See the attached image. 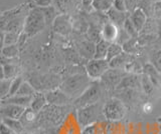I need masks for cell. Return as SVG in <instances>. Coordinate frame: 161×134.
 <instances>
[{"mask_svg":"<svg viewBox=\"0 0 161 134\" xmlns=\"http://www.w3.org/2000/svg\"><path fill=\"white\" fill-rule=\"evenodd\" d=\"M91 80L87 73H75L62 81L59 88L70 98L77 99L91 85Z\"/></svg>","mask_w":161,"mask_h":134,"instance_id":"6da1fadb","label":"cell"},{"mask_svg":"<svg viewBox=\"0 0 161 134\" xmlns=\"http://www.w3.org/2000/svg\"><path fill=\"white\" fill-rule=\"evenodd\" d=\"M47 24V19H45L42 8L34 7L27 12L24 22L23 33L27 37L34 36L40 31H42Z\"/></svg>","mask_w":161,"mask_h":134,"instance_id":"7a4b0ae2","label":"cell"},{"mask_svg":"<svg viewBox=\"0 0 161 134\" xmlns=\"http://www.w3.org/2000/svg\"><path fill=\"white\" fill-rule=\"evenodd\" d=\"M103 108L104 105H102L100 102L80 108L78 110V121L80 125L88 127L96 121L100 120V118H105Z\"/></svg>","mask_w":161,"mask_h":134,"instance_id":"3957f363","label":"cell"},{"mask_svg":"<svg viewBox=\"0 0 161 134\" xmlns=\"http://www.w3.org/2000/svg\"><path fill=\"white\" fill-rule=\"evenodd\" d=\"M102 97V87L98 82H92L91 85L82 93V95L75 99L74 104L75 107L83 108L86 106L92 105L100 102V99Z\"/></svg>","mask_w":161,"mask_h":134,"instance_id":"277c9868","label":"cell"},{"mask_svg":"<svg viewBox=\"0 0 161 134\" xmlns=\"http://www.w3.org/2000/svg\"><path fill=\"white\" fill-rule=\"evenodd\" d=\"M104 116L108 120H121L126 114V108L123 102L117 98H112L104 104Z\"/></svg>","mask_w":161,"mask_h":134,"instance_id":"5b68a950","label":"cell"},{"mask_svg":"<svg viewBox=\"0 0 161 134\" xmlns=\"http://www.w3.org/2000/svg\"><path fill=\"white\" fill-rule=\"evenodd\" d=\"M110 69V63L107 59H91L86 66V73L92 80H97L103 77Z\"/></svg>","mask_w":161,"mask_h":134,"instance_id":"8992f818","label":"cell"},{"mask_svg":"<svg viewBox=\"0 0 161 134\" xmlns=\"http://www.w3.org/2000/svg\"><path fill=\"white\" fill-rule=\"evenodd\" d=\"M127 75L123 69H116V68H110L106 72L103 77L100 79L101 83L104 86L108 88H117L118 85L123 80V78Z\"/></svg>","mask_w":161,"mask_h":134,"instance_id":"52a82bcc","label":"cell"},{"mask_svg":"<svg viewBox=\"0 0 161 134\" xmlns=\"http://www.w3.org/2000/svg\"><path fill=\"white\" fill-rule=\"evenodd\" d=\"M45 97H47L48 105H53V106H64L69 104L70 99H72L60 88L47 91L45 93Z\"/></svg>","mask_w":161,"mask_h":134,"instance_id":"ba28073f","label":"cell"},{"mask_svg":"<svg viewBox=\"0 0 161 134\" xmlns=\"http://www.w3.org/2000/svg\"><path fill=\"white\" fill-rule=\"evenodd\" d=\"M73 29V24L65 14L58 15L53 21V30L62 35H68Z\"/></svg>","mask_w":161,"mask_h":134,"instance_id":"9c48e42d","label":"cell"},{"mask_svg":"<svg viewBox=\"0 0 161 134\" xmlns=\"http://www.w3.org/2000/svg\"><path fill=\"white\" fill-rule=\"evenodd\" d=\"M24 107L14 105V104L1 103V115L4 118L11 119H20L25 111Z\"/></svg>","mask_w":161,"mask_h":134,"instance_id":"30bf717a","label":"cell"},{"mask_svg":"<svg viewBox=\"0 0 161 134\" xmlns=\"http://www.w3.org/2000/svg\"><path fill=\"white\" fill-rule=\"evenodd\" d=\"M119 27L116 26L114 23L111 21L106 22L103 25L102 30H101V38L110 43L116 42L119 35Z\"/></svg>","mask_w":161,"mask_h":134,"instance_id":"8fae6325","label":"cell"},{"mask_svg":"<svg viewBox=\"0 0 161 134\" xmlns=\"http://www.w3.org/2000/svg\"><path fill=\"white\" fill-rule=\"evenodd\" d=\"M127 13L128 12L120 11V10H117L116 8L112 7L107 12V15H108V18L110 19V21L114 23L116 26H118L119 28H123L124 23L129 18Z\"/></svg>","mask_w":161,"mask_h":134,"instance_id":"7c38bea8","label":"cell"},{"mask_svg":"<svg viewBox=\"0 0 161 134\" xmlns=\"http://www.w3.org/2000/svg\"><path fill=\"white\" fill-rule=\"evenodd\" d=\"M129 18L131 22L133 23V25L135 26V28L138 30V32L143 30L144 26L146 25V23H147V15H146V13L140 8L136 9L133 13H131L129 15Z\"/></svg>","mask_w":161,"mask_h":134,"instance_id":"4fadbf2b","label":"cell"},{"mask_svg":"<svg viewBox=\"0 0 161 134\" xmlns=\"http://www.w3.org/2000/svg\"><path fill=\"white\" fill-rule=\"evenodd\" d=\"M32 100V96H22V95H14V96H10L6 99L2 100V103H8V104H14V105H18L24 108H28L30 107V104H31Z\"/></svg>","mask_w":161,"mask_h":134,"instance_id":"5bb4252c","label":"cell"},{"mask_svg":"<svg viewBox=\"0 0 161 134\" xmlns=\"http://www.w3.org/2000/svg\"><path fill=\"white\" fill-rule=\"evenodd\" d=\"M47 97H45V94L36 91V93L32 96L30 108L33 109L34 111L39 112L43 110L44 107L47 106Z\"/></svg>","mask_w":161,"mask_h":134,"instance_id":"9a60e30c","label":"cell"},{"mask_svg":"<svg viewBox=\"0 0 161 134\" xmlns=\"http://www.w3.org/2000/svg\"><path fill=\"white\" fill-rule=\"evenodd\" d=\"M130 54L123 52L122 54H120L119 56L115 57L112 59L110 63V68H116V69H124L127 67V65L130 63Z\"/></svg>","mask_w":161,"mask_h":134,"instance_id":"2e32d148","label":"cell"},{"mask_svg":"<svg viewBox=\"0 0 161 134\" xmlns=\"http://www.w3.org/2000/svg\"><path fill=\"white\" fill-rule=\"evenodd\" d=\"M111 43L104 40V39H100V40L96 43V49H95V59H106L107 58V54L109 47Z\"/></svg>","mask_w":161,"mask_h":134,"instance_id":"e0dca14e","label":"cell"},{"mask_svg":"<svg viewBox=\"0 0 161 134\" xmlns=\"http://www.w3.org/2000/svg\"><path fill=\"white\" fill-rule=\"evenodd\" d=\"M139 85H140V81H139L137 75H134V74H127L118 85L117 89H131V88L138 87Z\"/></svg>","mask_w":161,"mask_h":134,"instance_id":"ac0fdd59","label":"cell"},{"mask_svg":"<svg viewBox=\"0 0 161 134\" xmlns=\"http://www.w3.org/2000/svg\"><path fill=\"white\" fill-rule=\"evenodd\" d=\"M20 35H21V33L2 31L1 32V48L4 46L17 44V42L19 41Z\"/></svg>","mask_w":161,"mask_h":134,"instance_id":"d6986e66","label":"cell"},{"mask_svg":"<svg viewBox=\"0 0 161 134\" xmlns=\"http://www.w3.org/2000/svg\"><path fill=\"white\" fill-rule=\"evenodd\" d=\"M16 74H17V68L14 64H12L11 62L8 63L2 62L1 79H10V80H12L15 77H17Z\"/></svg>","mask_w":161,"mask_h":134,"instance_id":"ffe728a7","label":"cell"},{"mask_svg":"<svg viewBox=\"0 0 161 134\" xmlns=\"http://www.w3.org/2000/svg\"><path fill=\"white\" fill-rule=\"evenodd\" d=\"M95 49H96V44H94L91 41H85L80 44V55H83L85 57L93 59L95 56Z\"/></svg>","mask_w":161,"mask_h":134,"instance_id":"44dd1931","label":"cell"},{"mask_svg":"<svg viewBox=\"0 0 161 134\" xmlns=\"http://www.w3.org/2000/svg\"><path fill=\"white\" fill-rule=\"evenodd\" d=\"M2 123L5 124L8 128H10L17 134H21L23 132V125L19 119H11L2 117Z\"/></svg>","mask_w":161,"mask_h":134,"instance_id":"7402d4cb","label":"cell"},{"mask_svg":"<svg viewBox=\"0 0 161 134\" xmlns=\"http://www.w3.org/2000/svg\"><path fill=\"white\" fill-rule=\"evenodd\" d=\"M114 2L115 0H94L93 8L99 11L108 12L114 6Z\"/></svg>","mask_w":161,"mask_h":134,"instance_id":"603a6c76","label":"cell"},{"mask_svg":"<svg viewBox=\"0 0 161 134\" xmlns=\"http://www.w3.org/2000/svg\"><path fill=\"white\" fill-rule=\"evenodd\" d=\"M123 52H124L123 46L120 45V44H118V43H116V42H113V43H111V45L109 47L107 58L106 59H107L108 61H111L112 59L119 56L120 54H122Z\"/></svg>","mask_w":161,"mask_h":134,"instance_id":"cb8c5ba5","label":"cell"},{"mask_svg":"<svg viewBox=\"0 0 161 134\" xmlns=\"http://www.w3.org/2000/svg\"><path fill=\"white\" fill-rule=\"evenodd\" d=\"M2 58L7 59H13L18 55V45L14 44V45L4 46L1 48Z\"/></svg>","mask_w":161,"mask_h":134,"instance_id":"d4e9b609","label":"cell"},{"mask_svg":"<svg viewBox=\"0 0 161 134\" xmlns=\"http://www.w3.org/2000/svg\"><path fill=\"white\" fill-rule=\"evenodd\" d=\"M36 93V89H35L32 84H30L27 81H23V83L20 86L19 90L17 92V95H22V96H33Z\"/></svg>","mask_w":161,"mask_h":134,"instance_id":"484cf974","label":"cell"},{"mask_svg":"<svg viewBox=\"0 0 161 134\" xmlns=\"http://www.w3.org/2000/svg\"><path fill=\"white\" fill-rule=\"evenodd\" d=\"M22 83H23V79H22L21 76H17V77H15L14 79H12L11 86H10V91H9V94H8V97L16 95ZM5 99H6V98H5Z\"/></svg>","mask_w":161,"mask_h":134,"instance_id":"4316f807","label":"cell"},{"mask_svg":"<svg viewBox=\"0 0 161 134\" xmlns=\"http://www.w3.org/2000/svg\"><path fill=\"white\" fill-rule=\"evenodd\" d=\"M11 81L10 79H1L0 82V94H1V99L4 100L5 98L8 97V94L10 91V86H11Z\"/></svg>","mask_w":161,"mask_h":134,"instance_id":"83f0119b","label":"cell"},{"mask_svg":"<svg viewBox=\"0 0 161 134\" xmlns=\"http://www.w3.org/2000/svg\"><path fill=\"white\" fill-rule=\"evenodd\" d=\"M75 2H77V0H57V1H55L58 8L64 13H67L74 6H75Z\"/></svg>","mask_w":161,"mask_h":134,"instance_id":"f1b7e54d","label":"cell"},{"mask_svg":"<svg viewBox=\"0 0 161 134\" xmlns=\"http://www.w3.org/2000/svg\"><path fill=\"white\" fill-rule=\"evenodd\" d=\"M137 38H130L127 42H125L123 44V49L124 52L128 53V54H135L137 51Z\"/></svg>","mask_w":161,"mask_h":134,"instance_id":"f546056e","label":"cell"},{"mask_svg":"<svg viewBox=\"0 0 161 134\" xmlns=\"http://www.w3.org/2000/svg\"><path fill=\"white\" fill-rule=\"evenodd\" d=\"M123 29L128 33V35L131 37V38H137L138 39V30L135 28V26L133 25V23L131 22L130 18H128L126 22L124 23V26H123Z\"/></svg>","mask_w":161,"mask_h":134,"instance_id":"4dcf8cb0","label":"cell"},{"mask_svg":"<svg viewBox=\"0 0 161 134\" xmlns=\"http://www.w3.org/2000/svg\"><path fill=\"white\" fill-rule=\"evenodd\" d=\"M37 113L38 112L34 111L33 109L28 107V108L25 109V111H24V113H23V115H22L21 118H23L24 121H26V122H32V121L35 120V118H36Z\"/></svg>","mask_w":161,"mask_h":134,"instance_id":"1f68e13d","label":"cell"},{"mask_svg":"<svg viewBox=\"0 0 161 134\" xmlns=\"http://www.w3.org/2000/svg\"><path fill=\"white\" fill-rule=\"evenodd\" d=\"M144 71L148 74V76L150 77L151 81L154 82V83H157V81H158V74H157V71H156L155 68H153L151 65H147L144 68Z\"/></svg>","mask_w":161,"mask_h":134,"instance_id":"d6a6232c","label":"cell"},{"mask_svg":"<svg viewBox=\"0 0 161 134\" xmlns=\"http://www.w3.org/2000/svg\"><path fill=\"white\" fill-rule=\"evenodd\" d=\"M125 5L127 12L131 14L138 9V0H125Z\"/></svg>","mask_w":161,"mask_h":134,"instance_id":"836d02e7","label":"cell"},{"mask_svg":"<svg viewBox=\"0 0 161 134\" xmlns=\"http://www.w3.org/2000/svg\"><path fill=\"white\" fill-rule=\"evenodd\" d=\"M57 0H33V3L36 5V7L45 8L52 6Z\"/></svg>","mask_w":161,"mask_h":134,"instance_id":"e575fe53","label":"cell"},{"mask_svg":"<svg viewBox=\"0 0 161 134\" xmlns=\"http://www.w3.org/2000/svg\"><path fill=\"white\" fill-rule=\"evenodd\" d=\"M113 7L117 9V10L127 12V10H126V5H125V0H115Z\"/></svg>","mask_w":161,"mask_h":134,"instance_id":"d590c367","label":"cell"},{"mask_svg":"<svg viewBox=\"0 0 161 134\" xmlns=\"http://www.w3.org/2000/svg\"><path fill=\"white\" fill-rule=\"evenodd\" d=\"M153 14H155V15L158 17H161V0L154 3Z\"/></svg>","mask_w":161,"mask_h":134,"instance_id":"8d00e7d4","label":"cell"},{"mask_svg":"<svg viewBox=\"0 0 161 134\" xmlns=\"http://www.w3.org/2000/svg\"><path fill=\"white\" fill-rule=\"evenodd\" d=\"M1 134H17V133L11 130L10 128H8L5 124L1 123Z\"/></svg>","mask_w":161,"mask_h":134,"instance_id":"74e56055","label":"cell"},{"mask_svg":"<svg viewBox=\"0 0 161 134\" xmlns=\"http://www.w3.org/2000/svg\"><path fill=\"white\" fill-rule=\"evenodd\" d=\"M83 3V6L85 8H88L89 6H92L93 7V2H94V0H80Z\"/></svg>","mask_w":161,"mask_h":134,"instance_id":"f35d334b","label":"cell"},{"mask_svg":"<svg viewBox=\"0 0 161 134\" xmlns=\"http://www.w3.org/2000/svg\"><path fill=\"white\" fill-rule=\"evenodd\" d=\"M143 109H144V112L150 113L151 111H152V105H151L150 103H147V104H145V105H144Z\"/></svg>","mask_w":161,"mask_h":134,"instance_id":"ab89813d","label":"cell"},{"mask_svg":"<svg viewBox=\"0 0 161 134\" xmlns=\"http://www.w3.org/2000/svg\"><path fill=\"white\" fill-rule=\"evenodd\" d=\"M152 1H153V2L155 3V2H157V1H160V0H152Z\"/></svg>","mask_w":161,"mask_h":134,"instance_id":"60d3db41","label":"cell"}]
</instances>
